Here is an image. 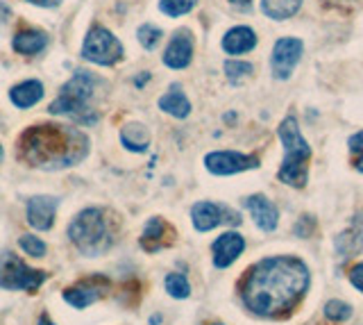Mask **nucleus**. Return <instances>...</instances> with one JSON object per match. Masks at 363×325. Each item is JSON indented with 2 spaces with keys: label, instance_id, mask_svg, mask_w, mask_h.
I'll return each mask as SVG.
<instances>
[{
  "label": "nucleus",
  "instance_id": "4",
  "mask_svg": "<svg viewBox=\"0 0 363 325\" xmlns=\"http://www.w3.org/2000/svg\"><path fill=\"white\" fill-rule=\"evenodd\" d=\"M100 80L86 71V69H77L68 80L62 84L60 94L50 103L48 111L52 116H71L82 126H94L98 121L96 109H91V98L96 96Z\"/></svg>",
  "mask_w": 363,
  "mask_h": 325
},
{
  "label": "nucleus",
  "instance_id": "8",
  "mask_svg": "<svg viewBox=\"0 0 363 325\" xmlns=\"http://www.w3.org/2000/svg\"><path fill=\"white\" fill-rule=\"evenodd\" d=\"M191 221L198 232H209L223 226V223H227V226H241V214L227 205L211 203V200H200V203L191 207Z\"/></svg>",
  "mask_w": 363,
  "mask_h": 325
},
{
  "label": "nucleus",
  "instance_id": "21",
  "mask_svg": "<svg viewBox=\"0 0 363 325\" xmlns=\"http://www.w3.org/2000/svg\"><path fill=\"white\" fill-rule=\"evenodd\" d=\"M159 109L175 119H186L191 114V100L186 98L182 84H170L168 92L159 98Z\"/></svg>",
  "mask_w": 363,
  "mask_h": 325
},
{
  "label": "nucleus",
  "instance_id": "13",
  "mask_svg": "<svg viewBox=\"0 0 363 325\" xmlns=\"http://www.w3.org/2000/svg\"><path fill=\"white\" fill-rule=\"evenodd\" d=\"M162 60H164V64L168 66V69H173V71L186 69V66L193 62V35L186 28L177 30L175 35L170 37Z\"/></svg>",
  "mask_w": 363,
  "mask_h": 325
},
{
  "label": "nucleus",
  "instance_id": "14",
  "mask_svg": "<svg viewBox=\"0 0 363 325\" xmlns=\"http://www.w3.org/2000/svg\"><path fill=\"white\" fill-rule=\"evenodd\" d=\"M241 205L250 211V216L255 219V226L261 232H272V230L277 228V223H279V209H277V205L272 203L270 198L261 196V194H255V196L243 198Z\"/></svg>",
  "mask_w": 363,
  "mask_h": 325
},
{
  "label": "nucleus",
  "instance_id": "2",
  "mask_svg": "<svg viewBox=\"0 0 363 325\" xmlns=\"http://www.w3.org/2000/svg\"><path fill=\"white\" fill-rule=\"evenodd\" d=\"M16 150L28 166L43 171H62L79 164L89 155V137L73 126L39 123L21 134Z\"/></svg>",
  "mask_w": 363,
  "mask_h": 325
},
{
  "label": "nucleus",
  "instance_id": "3",
  "mask_svg": "<svg viewBox=\"0 0 363 325\" xmlns=\"http://www.w3.org/2000/svg\"><path fill=\"white\" fill-rule=\"evenodd\" d=\"M68 239L84 257H100L116 241V219L102 207H86L71 221Z\"/></svg>",
  "mask_w": 363,
  "mask_h": 325
},
{
  "label": "nucleus",
  "instance_id": "39",
  "mask_svg": "<svg viewBox=\"0 0 363 325\" xmlns=\"http://www.w3.org/2000/svg\"><path fill=\"white\" fill-rule=\"evenodd\" d=\"M3 155H5V150H3V143H0V160H3Z\"/></svg>",
  "mask_w": 363,
  "mask_h": 325
},
{
  "label": "nucleus",
  "instance_id": "25",
  "mask_svg": "<svg viewBox=\"0 0 363 325\" xmlns=\"http://www.w3.org/2000/svg\"><path fill=\"white\" fill-rule=\"evenodd\" d=\"M164 285H166V291L173 298L177 300H184L191 296V285H189V280L186 275H182V273H168L166 280H164Z\"/></svg>",
  "mask_w": 363,
  "mask_h": 325
},
{
  "label": "nucleus",
  "instance_id": "5",
  "mask_svg": "<svg viewBox=\"0 0 363 325\" xmlns=\"http://www.w3.org/2000/svg\"><path fill=\"white\" fill-rule=\"evenodd\" d=\"M277 134L284 145V162L277 177L289 187L302 189L309 177V160H311V145L306 143L302 132L298 128V119L286 116L277 128Z\"/></svg>",
  "mask_w": 363,
  "mask_h": 325
},
{
  "label": "nucleus",
  "instance_id": "38",
  "mask_svg": "<svg viewBox=\"0 0 363 325\" xmlns=\"http://www.w3.org/2000/svg\"><path fill=\"white\" fill-rule=\"evenodd\" d=\"M159 321H162V316H152V319H150V323H152V325H157Z\"/></svg>",
  "mask_w": 363,
  "mask_h": 325
},
{
  "label": "nucleus",
  "instance_id": "15",
  "mask_svg": "<svg viewBox=\"0 0 363 325\" xmlns=\"http://www.w3.org/2000/svg\"><path fill=\"white\" fill-rule=\"evenodd\" d=\"M173 241H175V230L162 216H152L145 223L141 234V248L145 253H159L168 248V246H173Z\"/></svg>",
  "mask_w": 363,
  "mask_h": 325
},
{
  "label": "nucleus",
  "instance_id": "9",
  "mask_svg": "<svg viewBox=\"0 0 363 325\" xmlns=\"http://www.w3.org/2000/svg\"><path fill=\"white\" fill-rule=\"evenodd\" d=\"M304 53V43L298 37H281L275 41L270 55V71L275 80H289L295 66L300 64Z\"/></svg>",
  "mask_w": 363,
  "mask_h": 325
},
{
  "label": "nucleus",
  "instance_id": "34",
  "mask_svg": "<svg viewBox=\"0 0 363 325\" xmlns=\"http://www.w3.org/2000/svg\"><path fill=\"white\" fill-rule=\"evenodd\" d=\"M9 18H11V7L0 0V23H7Z\"/></svg>",
  "mask_w": 363,
  "mask_h": 325
},
{
  "label": "nucleus",
  "instance_id": "28",
  "mask_svg": "<svg viewBox=\"0 0 363 325\" xmlns=\"http://www.w3.org/2000/svg\"><path fill=\"white\" fill-rule=\"evenodd\" d=\"M325 319L334 321V323H343L352 319V307L343 300H329L325 305Z\"/></svg>",
  "mask_w": 363,
  "mask_h": 325
},
{
  "label": "nucleus",
  "instance_id": "36",
  "mask_svg": "<svg viewBox=\"0 0 363 325\" xmlns=\"http://www.w3.org/2000/svg\"><path fill=\"white\" fill-rule=\"evenodd\" d=\"M147 80H150V73H147V71H143V75H139V77H136V80H134V84L141 89V87H143V84H145Z\"/></svg>",
  "mask_w": 363,
  "mask_h": 325
},
{
  "label": "nucleus",
  "instance_id": "33",
  "mask_svg": "<svg viewBox=\"0 0 363 325\" xmlns=\"http://www.w3.org/2000/svg\"><path fill=\"white\" fill-rule=\"evenodd\" d=\"M26 3L34 5V7H43V9H52V7H60L62 0H26Z\"/></svg>",
  "mask_w": 363,
  "mask_h": 325
},
{
  "label": "nucleus",
  "instance_id": "19",
  "mask_svg": "<svg viewBox=\"0 0 363 325\" xmlns=\"http://www.w3.org/2000/svg\"><path fill=\"white\" fill-rule=\"evenodd\" d=\"M220 46L227 55H245L257 46V32L247 26H236L225 32Z\"/></svg>",
  "mask_w": 363,
  "mask_h": 325
},
{
  "label": "nucleus",
  "instance_id": "17",
  "mask_svg": "<svg viewBox=\"0 0 363 325\" xmlns=\"http://www.w3.org/2000/svg\"><path fill=\"white\" fill-rule=\"evenodd\" d=\"M48 35H45L43 30H37V28H26V30H18L14 39H11V48H14L18 55L23 57H37L45 50L48 46Z\"/></svg>",
  "mask_w": 363,
  "mask_h": 325
},
{
  "label": "nucleus",
  "instance_id": "10",
  "mask_svg": "<svg viewBox=\"0 0 363 325\" xmlns=\"http://www.w3.org/2000/svg\"><path fill=\"white\" fill-rule=\"evenodd\" d=\"M204 166L211 175H234L259 169V157L236 150H216L204 157Z\"/></svg>",
  "mask_w": 363,
  "mask_h": 325
},
{
  "label": "nucleus",
  "instance_id": "24",
  "mask_svg": "<svg viewBox=\"0 0 363 325\" xmlns=\"http://www.w3.org/2000/svg\"><path fill=\"white\" fill-rule=\"evenodd\" d=\"M223 71L227 75V80H230L232 84H238L241 80H245V77L252 75L255 66L250 62H243V60H227L223 64Z\"/></svg>",
  "mask_w": 363,
  "mask_h": 325
},
{
  "label": "nucleus",
  "instance_id": "16",
  "mask_svg": "<svg viewBox=\"0 0 363 325\" xmlns=\"http://www.w3.org/2000/svg\"><path fill=\"white\" fill-rule=\"evenodd\" d=\"M245 250V239L238 232H223L218 239L211 243V253H213V266L216 268H227L232 266L241 253Z\"/></svg>",
  "mask_w": 363,
  "mask_h": 325
},
{
  "label": "nucleus",
  "instance_id": "32",
  "mask_svg": "<svg viewBox=\"0 0 363 325\" xmlns=\"http://www.w3.org/2000/svg\"><path fill=\"white\" fill-rule=\"evenodd\" d=\"M350 282L363 294V262H359L357 266L350 268Z\"/></svg>",
  "mask_w": 363,
  "mask_h": 325
},
{
  "label": "nucleus",
  "instance_id": "18",
  "mask_svg": "<svg viewBox=\"0 0 363 325\" xmlns=\"http://www.w3.org/2000/svg\"><path fill=\"white\" fill-rule=\"evenodd\" d=\"M361 250H363V214L352 219L347 230H343L336 237V253L343 260H350V257H354Z\"/></svg>",
  "mask_w": 363,
  "mask_h": 325
},
{
  "label": "nucleus",
  "instance_id": "6",
  "mask_svg": "<svg viewBox=\"0 0 363 325\" xmlns=\"http://www.w3.org/2000/svg\"><path fill=\"white\" fill-rule=\"evenodd\" d=\"M45 280H48V273L39 271V268H30L11 250L0 253V289L34 294Z\"/></svg>",
  "mask_w": 363,
  "mask_h": 325
},
{
  "label": "nucleus",
  "instance_id": "11",
  "mask_svg": "<svg viewBox=\"0 0 363 325\" xmlns=\"http://www.w3.org/2000/svg\"><path fill=\"white\" fill-rule=\"evenodd\" d=\"M109 289H111V280L107 275H91L79 280L77 285L68 287L64 291V300L75 309H84L89 305H94L96 300H100Z\"/></svg>",
  "mask_w": 363,
  "mask_h": 325
},
{
  "label": "nucleus",
  "instance_id": "23",
  "mask_svg": "<svg viewBox=\"0 0 363 325\" xmlns=\"http://www.w3.org/2000/svg\"><path fill=\"white\" fill-rule=\"evenodd\" d=\"M302 0H261V12L272 21H286L298 14Z\"/></svg>",
  "mask_w": 363,
  "mask_h": 325
},
{
  "label": "nucleus",
  "instance_id": "7",
  "mask_svg": "<svg viewBox=\"0 0 363 325\" xmlns=\"http://www.w3.org/2000/svg\"><path fill=\"white\" fill-rule=\"evenodd\" d=\"M79 55L96 66H113L123 60L125 48L118 37H113V32H109L102 26H94L82 41V50Z\"/></svg>",
  "mask_w": 363,
  "mask_h": 325
},
{
  "label": "nucleus",
  "instance_id": "40",
  "mask_svg": "<svg viewBox=\"0 0 363 325\" xmlns=\"http://www.w3.org/2000/svg\"><path fill=\"white\" fill-rule=\"evenodd\" d=\"M213 325H223V323H213Z\"/></svg>",
  "mask_w": 363,
  "mask_h": 325
},
{
  "label": "nucleus",
  "instance_id": "29",
  "mask_svg": "<svg viewBox=\"0 0 363 325\" xmlns=\"http://www.w3.org/2000/svg\"><path fill=\"white\" fill-rule=\"evenodd\" d=\"M18 248L30 257H43L45 255V243L39 237H34V234H23V237L18 239Z\"/></svg>",
  "mask_w": 363,
  "mask_h": 325
},
{
  "label": "nucleus",
  "instance_id": "12",
  "mask_svg": "<svg viewBox=\"0 0 363 325\" xmlns=\"http://www.w3.org/2000/svg\"><path fill=\"white\" fill-rule=\"evenodd\" d=\"M60 207V198L55 196H32L26 203V219L30 228L48 232L55 226V214Z\"/></svg>",
  "mask_w": 363,
  "mask_h": 325
},
{
  "label": "nucleus",
  "instance_id": "1",
  "mask_svg": "<svg viewBox=\"0 0 363 325\" xmlns=\"http://www.w3.org/2000/svg\"><path fill=\"white\" fill-rule=\"evenodd\" d=\"M309 282V268L298 257H266L245 273L241 282V300L245 309L257 316H281L302 300Z\"/></svg>",
  "mask_w": 363,
  "mask_h": 325
},
{
  "label": "nucleus",
  "instance_id": "31",
  "mask_svg": "<svg viewBox=\"0 0 363 325\" xmlns=\"http://www.w3.org/2000/svg\"><path fill=\"white\" fill-rule=\"evenodd\" d=\"M315 228V219L313 216H300V221L295 223V237H309L311 230Z\"/></svg>",
  "mask_w": 363,
  "mask_h": 325
},
{
  "label": "nucleus",
  "instance_id": "37",
  "mask_svg": "<svg viewBox=\"0 0 363 325\" xmlns=\"http://www.w3.org/2000/svg\"><path fill=\"white\" fill-rule=\"evenodd\" d=\"M39 325H55V323H52L48 316H41V319H39Z\"/></svg>",
  "mask_w": 363,
  "mask_h": 325
},
{
  "label": "nucleus",
  "instance_id": "30",
  "mask_svg": "<svg viewBox=\"0 0 363 325\" xmlns=\"http://www.w3.org/2000/svg\"><path fill=\"white\" fill-rule=\"evenodd\" d=\"M347 148L352 153V160H354L357 171L363 173V130H359L357 134H352L347 141Z\"/></svg>",
  "mask_w": 363,
  "mask_h": 325
},
{
  "label": "nucleus",
  "instance_id": "27",
  "mask_svg": "<svg viewBox=\"0 0 363 325\" xmlns=\"http://www.w3.org/2000/svg\"><path fill=\"white\" fill-rule=\"evenodd\" d=\"M162 37H164V32L152 23H143L136 30V39H139V43L145 50H155L159 46V41H162Z\"/></svg>",
  "mask_w": 363,
  "mask_h": 325
},
{
  "label": "nucleus",
  "instance_id": "22",
  "mask_svg": "<svg viewBox=\"0 0 363 325\" xmlns=\"http://www.w3.org/2000/svg\"><path fill=\"white\" fill-rule=\"evenodd\" d=\"M121 143L132 153H145L150 145V130L143 123H128L121 130Z\"/></svg>",
  "mask_w": 363,
  "mask_h": 325
},
{
  "label": "nucleus",
  "instance_id": "26",
  "mask_svg": "<svg viewBox=\"0 0 363 325\" xmlns=\"http://www.w3.org/2000/svg\"><path fill=\"white\" fill-rule=\"evenodd\" d=\"M196 5H198V0H159V12L170 18H177V16L193 12Z\"/></svg>",
  "mask_w": 363,
  "mask_h": 325
},
{
  "label": "nucleus",
  "instance_id": "20",
  "mask_svg": "<svg viewBox=\"0 0 363 325\" xmlns=\"http://www.w3.org/2000/svg\"><path fill=\"white\" fill-rule=\"evenodd\" d=\"M43 82L41 80H23L9 89V100L11 105L18 109H30L43 98Z\"/></svg>",
  "mask_w": 363,
  "mask_h": 325
},
{
  "label": "nucleus",
  "instance_id": "35",
  "mask_svg": "<svg viewBox=\"0 0 363 325\" xmlns=\"http://www.w3.org/2000/svg\"><path fill=\"white\" fill-rule=\"evenodd\" d=\"M230 5L238 7V9H250V5H252V0H230Z\"/></svg>",
  "mask_w": 363,
  "mask_h": 325
}]
</instances>
